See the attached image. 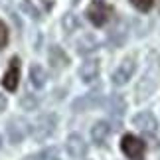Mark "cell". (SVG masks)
<instances>
[{"label":"cell","instance_id":"cell-1","mask_svg":"<svg viewBox=\"0 0 160 160\" xmlns=\"http://www.w3.org/2000/svg\"><path fill=\"white\" fill-rule=\"evenodd\" d=\"M158 81H160V53L150 52L148 61H146V69L142 73V77L138 79L137 87H134V99L138 103L146 101L158 87Z\"/></svg>","mask_w":160,"mask_h":160},{"label":"cell","instance_id":"cell-2","mask_svg":"<svg viewBox=\"0 0 160 160\" xmlns=\"http://www.w3.org/2000/svg\"><path fill=\"white\" fill-rule=\"evenodd\" d=\"M121 150L131 160H142L144 152H146V144H144V140L137 138L134 134H125L121 140Z\"/></svg>","mask_w":160,"mask_h":160},{"label":"cell","instance_id":"cell-3","mask_svg":"<svg viewBox=\"0 0 160 160\" xmlns=\"http://www.w3.org/2000/svg\"><path fill=\"white\" fill-rule=\"evenodd\" d=\"M85 14H87L89 22L93 24V26H105L109 22L111 14H113V10H111V6H107L103 0H93Z\"/></svg>","mask_w":160,"mask_h":160},{"label":"cell","instance_id":"cell-4","mask_svg":"<svg viewBox=\"0 0 160 160\" xmlns=\"http://www.w3.org/2000/svg\"><path fill=\"white\" fill-rule=\"evenodd\" d=\"M55 127H58V117L55 115H42L36 121V125L32 127V134L36 140H46L53 134Z\"/></svg>","mask_w":160,"mask_h":160},{"label":"cell","instance_id":"cell-5","mask_svg":"<svg viewBox=\"0 0 160 160\" xmlns=\"http://www.w3.org/2000/svg\"><path fill=\"white\" fill-rule=\"evenodd\" d=\"M134 69H137V58L134 55H127L125 59L121 61V65L113 71V85H125L128 79L132 77Z\"/></svg>","mask_w":160,"mask_h":160},{"label":"cell","instance_id":"cell-6","mask_svg":"<svg viewBox=\"0 0 160 160\" xmlns=\"http://www.w3.org/2000/svg\"><path fill=\"white\" fill-rule=\"evenodd\" d=\"M6 132H8V138H10V142L12 144H18V142H22L24 138H26V134L30 132V127H28V122L24 121V119H12L8 122V127H6Z\"/></svg>","mask_w":160,"mask_h":160},{"label":"cell","instance_id":"cell-7","mask_svg":"<svg viewBox=\"0 0 160 160\" xmlns=\"http://www.w3.org/2000/svg\"><path fill=\"white\" fill-rule=\"evenodd\" d=\"M18 83H20V59H18V58H12L8 69H6L4 77H2V85L8 91H16Z\"/></svg>","mask_w":160,"mask_h":160},{"label":"cell","instance_id":"cell-8","mask_svg":"<svg viewBox=\"0 0 160 160\" xmlns=\"http://www.w3.org/2000/svg\"><path fill=\"white\" fill-rule=\"evenodd\" d=\"M65 148L71 158H83L87 154V142L83 140L81 134H69L67 142H65Z\"/></svg>","mask_w":160,"mask_h":160},{"label":"cell","instance_id":"cell-9","mask_svg":"<svg viewBox=\"0 0 160 160\" xmlns=\"http://www.w3.org/2000/svg\"><path fill=\"white\" fill-rule=\"evenodd\" d=\"M132 125L140 128L142 132H156L158 128V122L154 119V115L148 113V111H142V113H137L132 117Z\"/></svg>","mask_w":160,"mask_h":160},{"label":"cell","instance_id":"cell-10","mask_svg":"<svg viewBox=\"0 0 160 160\" xmlns=\"http://www.w3.org/2000/svg\"><path fill=\"white\" fill-rule=\"evenodd\" d=\"M99 59H87L85 63L81 65V69H79V77H81V81L85 83H93L97 77H99Z\"/></svg>","mask_w":160,"mask_h":160},{"label":"cell","instance_id":"cell-11","mask_svg":"<svg viewBox=\"0 0 160 160\" xmlns=\"http://www.w3.org/2000/svg\"><path fill=\"white\" fill-rule=\"evenodd\" d=\"M99 101H101V97L99 93H89V95H85V97H79V99L73 101V111H77V113H81V111H89V109H93L99 105Z\"/></svg>","mask_w":160,"mask_h":160},{"label":"cell","instance_id":"cell-12","mask_svg":"<svg viewBox=\"0 0 160 160\" xmlns=\"http://www.w3.org/2000/svg\"><path fill=\"white\" fill-rule=\"evenodd\" d=\"M109 134H111V127H109L107 121H97L95 125L91 127V138H93L95 144H103Z\"/></svg>","mask_w":160,"mask_h":160},{"label":"cell","instance_id":"cell-13","mask_svg":"<svg viewBox=\"0 0 160 160\" xmlns=\"http://www.w3.org/2000/svg\"><path fill=\"white\" fill-rule=\"evenodd\" d=\"M50 63L55 69H63V67L69 65V58L65 55V52L61 50L59 46H52L50 50Z\"/></svg>","mask_w":160,"mask_h":160},{"label":"cell","instance_id":"cell-14","mask_svg":"<svg viewBox=\"0 0 160 160\" xmlns=\"http://www.w3.org/2000/svg\"><path fill=\"white\" fill-rule=\"evenodd\" d=\"M107 105H109V113L113 117H122L127 111V101L122 99V95H111Z\"/></svg>","mask_w":160,"mask_h":160},{"label":"cell","instance_id":"cell-15","mask_svg":"<svg viewBox=\"0 0 160 160\" xmlns=\"http://www.w3.org/2000/svg\"><path fill=\"white\" fill-rule=\"evenodd\" d=\"M46 79H48V75H46V71H44V67L42 65H32L30 67V81H32V85L34 87H44L46 85Z\"/></svg>","mask_w":160,"mask_h":160},{"label":"cell","instance_id":"cell-16","mask_svg":"<svg viewBox=\"0 0 160 160\" xmlns=\"http://www.w3.org/2000/svg\"><path fill=\"white\" fill-rule=\"evenodd\" d=\"M93 50H97V40L93 38V36L85 34L83 38L77 42V52L85 55V53H89V52H93Z\"/></svg>","mask_w":160,"mask_h":160},{"label":"cell","instance_id":"cell-17","mask_svg":"<svg viewBox=\"0 0 160 160\" xmlns=\"http://www.w3.org/2000/svg\"><path fill=\"white\" fill-rule=\"evenodd\" d=\"M24 160H59V156H58V150L55 148H44V150H40L38 154H32V156H28Z\"/></svg>","mask_w":160,"mask_h":160},{"label":"cell","instance_id":"cell-18","mask_svg":"<svg viewBox=\"0 0 160 160\" xmlns=\"http://www.w3.org/2000/svg\"><path fill=\"white\" fill-rule=\"evenodd\" d=\"M61 24H63V30H65L67 34L79 28V20H77V16H75V14H65V16H63V20H61Z\"/></svg>","mask_w":160,"mask_h":160},{"label":"cell","instance_id":"cell-19","mask_svg":"<svg viewBox=\"0 0 160 160\" xmlns=\"http://www.w3.org/2000/svg\"><path fill=\"white\" fill-rule=\"evenodd\" d=\"M22 10L26 12L28 16H32L34 20H38V18L42 16V12H40V10L34 6V2H32V0H22Z\"/></svg>","mask_w":160,"mask_h":160},{"label":"cell","instance_id":"cell-20","mask_svg":"<svg viewBox=\"0 0 160 160\" xmlns=\"http://www.w3.org/2000/svg\"><path fill=\"white\" fill-rule=\"evenodd\" d=\"M20 105L26 111H34L36 107H38V99H36V95H24L20 99Z\"/></svg>","mask_w":160,"mask_h":160},{"label":"cell","instance_id":"cell-21","mask_svg":"<svg viewBox=\"0 0 160 160\" xmlns=\"http://www.w3.org/2000/svg\"><path fill=\"white\" fill-rule=\"evenodd\" d=\"M131 4L140 12H148L152 8V4H154V0H131Z\"/></svg>","mask_w":160,"mask_h":160},{"label":"cell","instance_id":"cell-22","mask_svg":"<svg viewBox=\"0 0 160 160\" xmlns=\"http://www.w3.org/2000/svg\"><path fill=\"white\" fill-rule=\"evenodd\" d=\"M8 44V28H6V24L0 20V48H4Z\"/></svg>","mask_w":160,"mask_h":160},{"label":"cell","instance_id":"cell-23","mask_svg":"<svg viewBox=\"0 0 160 160\" xmlns=\"http://www.w3.org/2000/svg\"><path fill=\"white\" fill-rule=\"evenodd\" d=\"M6 105H8V101H6V97L0 93V113H2V111L6 109Z\"/></svg>","mask_w":160,"mask_h":160},{"label":"cell","instance_id":"cell-24","mask_svg":"<svg viewBox=\"0 0 160 160\" xmlns=\"http://www.w3.org/2000/svg\"><path fill=\"white\" fill-rule=\"evenodd\" d=\"M0 148H2V137H0Z\"/></svg>","mask_w":160,"mask_h":160},{"label":"cell","instance_id":"cell-25","mask_svg":"<svg viewBox=\"0 0 160 160\" xmlns=\"http://www.w3.org/2000/svg\"><path fill=\"white\" fill-rule=\"evenodd\" d=\"M71 2H73V4H77V2H79V0H71Z\"/></svg>","mask_w":160,"mask_h":160}]
</instances>
